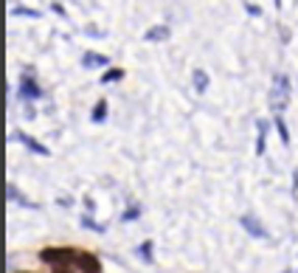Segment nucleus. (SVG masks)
I'll return each instance as SVG.
<instances>
[{"label": "nucleus", "instance_id": "obj_1", "mask_svg": "<svg viewBox=\"0 0 298 273\" xmlns=\"http://www.w3.org/2000/svg\"><path fill=\"white\" fill-rule=\"evenodd\" d=\"M287 104H290V76L287 73H276L273 87H270V110L276 115H281Z\"/></svg>", "mask_w": 298, "mask_h": 273}, {"label": "nucleus", "instance_id": "obj_2", "mask_svg": "<svg viewBox=\"0 0 298 273\" xmlns=\"http://www.w3.org/2000/svg\"><path fill=\"white\" fill-rule=\"evenodd\" d=\"M40 259L48 262L51 267L73 265V262H76V251H71V248H45L43 254H40Z\"/></svg>", "mask_w": 298, "mask_h": 273}, {"label": "nucleus", "instance_id": "obj_3", "mask_svg": "<svg viewBox=\"0 0 298 273\" xmlns=\"http://www.w3.org/2000/svg\"><path fill=\"white\" fill-rule=\"evenodd\" d=\"M43 96V87L34 82V76L31 73H23L20 76V99H28V102H34V99Z\"/></svg>", "mask_w": 298, "mask_h": 273}, {"label": "nucleus", "instance_id": "obj_4", "mask_svg": "<svg viewBox=\"0 0 298 273\" xmlns=\"http://www.w3.org/2000/svg\"><path fill=\"white\" fill-rule=\"evenodd\" d=\"M239 223H242V228L248 231L250 237H256V239H270L268 228H262V225H259V220H256V217H250V214H245V217L239 220Z\"/></svg>", "mask_w": 298, "mask_h": 273}, {"label": "nucleus", "instance_id": "obj_5", "mask_svg": "<svg viewBox=\"0 0 298 273\" xmlns=\"http://www.w3.org/2000/svg\"><path fill=\"white\" fill-rule=\"evenodd\" d=\"M12 138H14V141H20L23 146H28V149L34 152V155H48V146H45V144H40V141H34L31 135H25V133H14Z\"/></svg>", "mask_w": 298, "mask_h": 273}, {"label": "nucleus", "instance_id": "obj_6", "mask_svg": "<svg viewBox=\"0 0 298 273\" xmlns=\"http://www.w3.org/2000/svg\"><path fill=\"white\" fill-rule=\"evenodd\" d=\"M256 130H259V135H256V155H264V138H268V122H264V118H259V122H256Z\"/></svg>", "mask_w": 298, "mask_h": 273}, {"label": "nucleus", "instance_id": "obj_7", "mask_svg": "<svg viewBox=\"0 0 298 273\" xmlns=\"http://www.w3.org/2000/svg\"><path fill=\"white\" fill-rule=\"evenodd\" d=\"M160 40H169V28L166 25H155V28L146 31V43H160Z\"/></svg>", "mask_w": 298, "mask_h": 273}, {"label": "nucleus", "instance_id": "obj_8", "mask_svg": "<svg viewBox=\"0 0 298 273\" xmlns=\"http://www.w3.org/2000/svg\"><path fill=\"white\" fill-rule=\"evenodd\" d=\"M85 68H104V65H110V59L107 56H102V54H85Z\"/></svg>", "mask_w": 298, "mask_h": 273}, {"label": "nucleus", "instance_id": "obj_9", "mask_svg": "<svg viewBox=\"0 0 298 273\" xmlns=\"http://www.w3.org/2000/svg\"><path fill=\"white\" fill-rule=\"evenodd\" d=\"M194 87H197V93L208 90V73L206 71H194Z\"/></svg>", "mask_w": 298, "mask_h": 273}, {"label": "nucleus", "instance_id": "obj_10", "mask_svg": "<svg viewBox=\"0 0 298 273\" xmlns=\"http://www.w3.org/2000/svg\"><path fill=\"white\" fill-rule=\"evenodd\" d=\"M6 192H9V197H12V200H14V203H20V206H25V208H37V206H34V203H28V200H25L23 194H20V192H17V189H14V186H12V183H9V189H6Z\"/></svg>", "mask_w": 298, "mask_h": 273}, {"label": "nucleus", "instance_id": "obj_11", "mask_svg": "<svg viewBox=\"0 0 298 273\" xmlns=\"http://www.w3.org/2000/svg\"><path fill=\"white\" fill-rule=\"evenodd\" d=\"M104 115H107V102H104V99H98L96 107H93V122L102 124V122H104Z\"/></svg>", "mask_w": 298, "mask_h": 273}, {"label": "nucleus", "instance_id": "obj_12", "mask_svg": "<svg viewBox=\"0 0 298 273\" xmlns=\"http://www.w3.org/2000/svg\"><path fill=\"white\" fill-rule=\"evenodd\" d=\"M118 79H124V71H121V68H113V71H107V73L102 76L104 85H110V82H118Z\"/></svg>", "mask_w": 298, "mask_h": 273}, {"label": "nucleus", "instance_id": "obj_13", "mask_svg": "<svg viewBox=\"0 0 298 273\" xmlns=\"http://www.w3.org/2000/svg\"><path fill=\"white\" fill-rule=\"evenodd\" d=\"M276 130H279V135H281V144L290 146V133H287L284 122H281V115H276Z\"/></svg>", "mask_w": 298, "mask_h": 273}, {"label": "nucleus", "instance_id": "obj_14", "mask_svg": "<svg viewBox=\"0 0 298 273\" xmlns=\"http://www.w3.org/2000/svg\"><path fill=\"white\" fill-rule=\"evenodd\" d=\"M82 225H85V228H93V231H98V234H104V225H98L96 220L90 217V214H85V217H82Z\"/></svg>", "mask_w": 298, "mask_h": 273}, {"label": "nucleus", "instance_id": "obj_15", "mask_svg": "<svg viewBox=\"0 0 298 273\" xmlns=\"http://www.w3.org/2000/svg\"><path fill=\"white\" fill-rule=\"evenodd\" d=\"M138 214H141V208H138V206H129L127 211L121 214V220H124V223H129V220H138Z\"/></svg>", "mask_w": 298, "mask_h": 273}, {"label": "nucleus", "instance_id": "obj_16", "mask_svg": "<svg viewBox=\"0 0 298 273\" xmlns=\"http://www.w3.org/2000/svg\"><path fill=\"white\" fill-rule=\"evenodd\" d=\"M141 256H144V262H152V242H149V239L141 245Z\"/></svg>", "mask_w": 298, "mask_h": 273}, {"label": "nucleus", "instance_id": "obj_17", "mask_svg": "<svg viewBox=\"0 0 298 273\" xmlns=\"http://www.w3.org/2000/svg\"><path fill=\"white\" fill-rule=\"evenodd\" d=\"M12 14H25V17H37V12H31V9H14Z\"/></svg>", "mask_w": 298, "mask_h": 273}, {"label": "nucleus", "instance_id": "obj_18", "mask_svg": "<svg viewBox=\"0 0 298 273\" xmlns=\"http://www.w3.org/2000/svg\"><path fill=\"white\" fill-rule=\"evenodd\" d=\"M292 189L298 192V169H295V180H292Z\"/></svg>", "mask_w": 298, "mask_h": 273}]
</instances>
